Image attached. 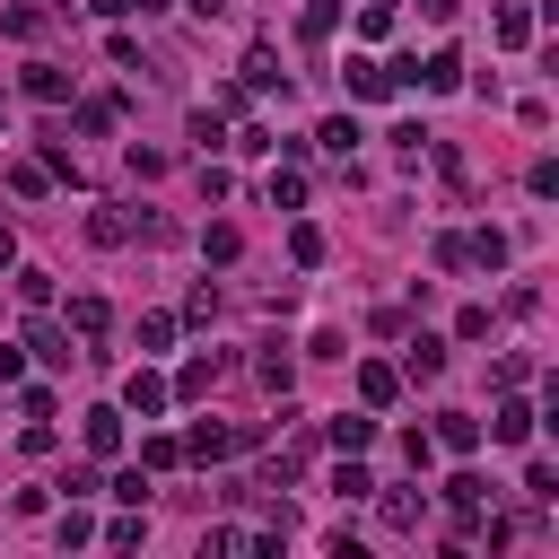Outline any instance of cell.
<instances>
[{
    "mask_svg": "<svg viewBox=\"0 0 559 559\" xmlns=\"http://www.w3.org/2000/svg\"><path fill=\"white\" fill-rule=\"evenodd\" d=\"M166 402H175V384H166V376H148V367H131V376H122V419H157Z\"/></svg>",
    "mask_w": 559,
    "mask_h": 559,
    "instance_id": "1",
    "label": "cell"
},
{
    "mask_svg": "<svg viewBox=\"0 0 559 559\" xmlns=\"http://www.w3.org/2000/svg\"><path fill=\"white\" fill-rule=\"evenodd\" d=\"M236 445H253V428H210V419H201V428L183 437V454H192V463H227Z\"/></svg>",
    "mask_w": 559,
    "mask_h": 559,
    "instance_id": "2",
    "label": "cell"
},
{
    "mask_svg": "<svg viewBox=\"0 0 559 559\" xmlns=\"http://www.w3.org/2000/svg\"><path fill=\"white\" fill-rule=\"evenodd\" d=\"M376 515H384V533H419V515H428V489H384V498H376Z\"/></svg>",
    "mask_w": 559,
    "mask_h": 559,
    "instance_id": "3",
    "label": "cell"
},
{
    "mask_svg": "<svg viewBox=\"0 0 559 559\" xmlns=\"http://www.w3.org/2000/svg\"><path fill=\"white\" fill-rule=\"evenodd\" d=\"M411 87H428V96H454V87H463V61H454V52H428V61H411Z\"/></svg>",
    "mask_w": 559,
    "mask_h": 559,
    "instance_id": "4",
    "label": "cell"
},
{
    "mask_svg": "<svg viewBox=\"0 0 559 559\" xmlns=\"http://www.w3.org/2000/svg\"><path fill=\"white\" fill-rule=\"evenodd\" d=\"M35 105H70V70H52V61H26V79H17Z\"/></svg>",
    "mask_w": 559,
    "mask_h": 559,
    "instance_id": "5",
    "label": "cell"
},
{
    "mask_svg": "<svg viewBox=\"0 0 559 559\" xmlns=\"http://www.w3.org/2000/svg\"><path fill=\"white\" fill-rule=\"evenodd\" d=\"M26 349H35L44 367H70V323H44V314H35V323H26Z\"/></svg>",
    "mask_w": 559,
    "mask_h": 559,
    "instance_id": "6",
    "label": "cell"
},
{
    "mask_svg": "<svg viewBox=\"0 0 559 559\" xmlns=\"http://www.w3.org/2000/svg\"><path fill=\"white\" fill-rule=\"evenodd\" d=\"M393 393H402V367H384V358H367V367H358V402H367V411H384Z\"/></svg>",
    "mask_w": 559,
    "mask_h": 559,
    "instance_id": "7",
    "label": "cell"
},
{
    "mask_svg": "<svg viewBox=\"0 0 559 559\" xmlns=\"http://www.w3.org/2000/svg\"><path fill=\"white\" fill-rule=\"evenodd\" d=\"M323 437H332V454H367V445H376V419H367V411H341Z\"/></svg>",
    "mask_w": 559,
    "mask_h": 559,
    "instance_id": "8",
    "label": "cell"
},
{
    "mask_svg": "<svg viewBox=\"0 0 559 559\" xmlns=\"http://www.w3.org/2000/svg\"><path fill=\"white\" fill-rule=\"evenodd\" d=\"M489 35H498L507 52H515V44H533V9H524V0H498V17H489Z\"/></svg>",
    "mask_w": 559,
    "mask_h": 559,
    "instance_id": "9",
    "label": "cell"
},
{
    "mask_svg": "<svg viewBox=\"0 0 559 559\" xmlns=\"http://www.w3.org/2000/svg\"><path fill=\"white\" fill-rule=\"evenodd\" d=\"M87 236H96V245H131V210H122V201H96V210H87Z\"/></svg>",
    "mask_w": 559,
    "mask_h": 559,
    "instance_id": "10",
    "label": "cell"
},
{
    "mask_svg": "<svg viewBox=\"0 0 559 559\" xmlns=\"http://www.w3.org/2000/svg\"><path fill=\"white\" fill-rule=\"evenodd\" d=\"M437 367H445V341H437V332H419V341L402 349V376H411V384H428Z\"/></svg>",
    "mask_w": 559,
    "mask_h": 559,
    "instance_id": "11",
    "label": "cell"
},
{
    "mask_svg": "<svg viewBox=\"0 0 559 559\" xmlns=\"http://www.w3.org/2000/svg\"><path fill=\"white\" fill-rule=\"evenodd\" d=\"M218 376H227V358H218V349H201V358H192V367L175 376V393H183V402H201V393H210Z\"/></svg>",
    "mask_w": 559,
    "mask_h": 559,
    "instance_id": "12",
    "label": "cell"
},
{
    "mask_svg": "<svg viewBox=\"0 0 559 559\" xmlns=\"http://www.w3.org/2000/svg\"><path fill=\"white\" fill-rule=\"evenodd\" d=\"M437 445H445V454H472V445H480V419H472V411H437Z\"/></svg>",
    "mask_w": 559,
    "mask_h": 559,
    "instance_id": "13",
    "label": "cell"
},
{
    "mask_svg": "<svg viewBox=\"0 0 559 559\" xmlns=\"http://www.w3.org/2000/svg\"><path fill=\"white\" fill-rule=\"evenodd\" d=\"M332 26H341V0H306V9H297V35H306V44H332Z\"/></svg>",
    "mask_w": 559,
    "mask_h": 559,
    "instance_id": "14",
    "label": "cell"
},
{
    "mask_svg": "<svg viewBox=\"0 0 559 559\" xmlns=\"http://www.w3.org/2000/svg\"><path fill=\"white\" fill-rule=\"evenodd\" d=\"M105 323H114L105 297H70V332H79V341H105Z\"/></svg>",
    "mask_w": 559,
    "mask_h": 559,
    "instance_id": "15",
    "label": "cell"
},
{
    "mask_svg": "<svg viewBox=\"0 0 559 559\" xmlns=\"http://www.w3.org/2000/svg\"><path fill=\"white\" fill-rule=\"evenodd\" d=\"M489 437H498V445H524V437H533V402H498Z\"/></svg>",
    "mask_w": 559,
    "mask_h": 559,
    "instance_id": "16",
    "label": "cell"
},
{
    "mask_svg": "<svg viewBox=\"0 0 559 559\" xmlns=\"http://www.w3.org/2000/svg\"><path fill=\"white\" fill-rule=\"evenodd\" d=\"M341 79H349V96H393V70L384 61H349Z\"/></svg>",
    "mask_w": 559,
    "mask_h": 559,
    "instance_id": "17",
    "label": "cell"
},
{
    "mask_svg": "<svg viewBox=\"0 0 559 559\" xmlns=\"http://www.w3.org/2000/svg\"><path fill=\"white\" fill-rule=\"evenodd\" d=\"M9 192H17V201H44V192H52V166H44V157L9 166Z\"/></svg>",
    "mask_w": 559,
    "mask_h": 559,
    "instance_id": "18",
    "label": "cell"
},
{
    "mask_svg": "<svg viewBox=\"0 0 559 559\" xmlns=\"http://www.w3.org/2000/svg\"><path fill=\"white\" fill-rule=\"evenodd\" d=\"M87 454H122V411H87Z\"/></svg>",
    "mask_w": 559,
    "mask_h": 559,
    "instance_id": "19",
    "label": "cell"
},
{
    "mask_svg": "<svg viewBox=\"0 0 559 559\" xmlns=\"http://www.w3.org/2000/svg\"><path fill=\"white\" fill-rule=\"evenodd\" d=\"M245 87H280V52H271V44L245 52Z\"/></svg>",
    "mask_w": 559,
    "mask_h": 559,
    "instance_id": "20",
    "label": "cell"
},
{
    "mask_svg": "<svg viewBox=\"0 0 559 559\" xmlns=\"http://www.w3.org/2000/svg\"><path fill=\"white\" fill-rule=\"evenodd\" d=\"M297 201H306V175H297V157H288V166L271 175V210H297Z\"/></svg>",
    "mask_w": 559,
    "mask_h": 559,
    "instance_id": "21",
    "label": "cell"
},
{
    "mask_svg": "<svg viewBox=\"0 0 559 559\" xmlns=\"http://www.w3.org/2000/svg\"><path fill=\"white\" fill-rule=\"evenodd\" d=\"M140 463H148V472H175V463H183V437H140Z\"/></svg>",
    "mask_w": 559,
    "mask_h": 559,
    "instance_id": "22",
    "label": "cell"
},
{
    "mask_svg": "<svg viewBox=\"0 0 559 559\" xmlns=\"http://www.w3.org/2000/svg\"><path fill=\"white\" fill-rule=\"evenodd\" d=\"M114 114H122V105H114V96H87V105H79V131H87V140H96V131H114Z\"/></svg>",
    "mask_w": 559,
    "mask_h": 559,
    "instance_id": "23",
    "label": "cell"
},
{
    "mask_svg": "<svg viewBox=\"0 0 559 559\" xmlns=\"http://www.w3.org/2000/svg\"><path fill=\"white\" fill-rule=\"evenodd\" d=\"M314 140H323V148H332V157H349V148H358V122H349V114H332V122H323V131H314Z\"/></svg>",
    "mask_w": 559,
    "mask_h": 559,
    "instance_id": "24",
    "label": "cell"
},
{
    "mask_svg": "<svg viewBox=\"0 0 559 559\" xmlns=\"http://www.w3.org/2000/svg\"><path fill=\"white\" fill-rule=\"evenodd\" d=\"M498 262H507V236L480 227V236H472V271H498Z\"/></svg>",
    "mask_w": 559,
    "mask_h": 559,
    "instance_id": "25",
    "label": "cell"
},
{
    "mask_svg": "<svg viewBox=\"0 0 559 559\" xmlns=\"http://www.w3.org/2000/svg\"><path fill=\"white\" fill-rule=\"evenodd\" d=\"M437 271H472V236H437Z\"/></svg>",
    "mask_w": 559,
    "mask_h": 559,
    "instance_id": "26",
    "label": "cell"
},
{
    "mask_svg": "<svg viewBox=\"0 0 559 559\" xmlns=\"http://www.w3.org/2000/svg\"><path fill=\"white\" fill-rule=\"evenodd\" d=\"M288 376H297V358H288V349H262V384H271V393H288Z\"/></svg>",
    "mask_w": 559,
    "mask_h": 559,
    "instance_id": "27",
    "label": "cell"
},
{
    "mask_svg": "<svg viewBox=\"0 0 559 559\" xmlns=\"http://www.w3.org/2000/svg\"><path fill=\"white\" fill-rule=\"evenodd\" d=\"M332 489H341V498H367V489H376V480H367V472H358V454H341V472H332Z\"/></svg>",
    "mask_w": 559,
    "mask_h": 559,
    "instance_id": "28",
    "label": "cell"
},
{
    "mask_svg": "<svg viewBox=\"0 0 559 559\" xmlns=\"http://www.w3.org/2000/svg\"><path fill=\"white\" fill-rule=\"evenodd\" d=\"M201 253L210 262H236V227H201Z\"/></svg>",
    "mask_w": 559,
    "mask_h": 559,
    "instance_id": "29",
    "label": "cell"
},
{
    "mask_svg": "<svg viewBox=\"0 0 559 559\" xmlns=\"http://www.w3.org/2000/svg\"><path fill=\"white\" fill-rule=\"evenodd\" d=\"M17 297L26 306H52V271H17Z\"/></svg>",
    "mask_w": 559,
    "mask_h": 559,
    "instance_id": "30",
    "label": "cell"
},
{
    "mask_svg": "<svg viewBox=\"0 0 559 559\" xmlns=\"http://www.w3.org/2000/svg\"><path fill=\"white\" fill-rule=\"evenodd\" d=\"M524 489H533V498L550 507V498H559V472H550V463H524Z\"/></svg>",
    "mask_w": 559,
    "mask_h": 559,
    "instance_id": "31",
    "label": "cell"
},
{
    "mask_svg": "<svg viewBox=\"0 0 559 559\" xmlns=\"http://www.w3.org/2000/svg\"><path fill=\"white\" fill-rule=\"evenodd\" d=\"M419 17H428V26H445V17H454V0H419Z\"/></svg>",
    "mask_w": 559,
    "mask_h": 559,
    "instance_id": "32",
    "label": "cell"
},
{
    "mask_svg": "<svg viewBox=\"0 0 559 559\" xmlns=\"http://www.w3.org/2000/svg\"><path fill=\"white\" fill-rule=\"evenodd\" d=\"M0 271H17V236L9 227H0Z\"/></svg>",
    "mask_w": 559,
    "mask_h": 559,
    "instance_id": "33",
    "label": "cell"
},
{
    "mask_svg": "<svg viewBox=\"0 0 559 559\" xmlns=\"http://www.w3.org/2000/svg\"><path fill=\"white\" fill-rule=\"evenodd\" d=\"M218 9H227V0H192V17H218Z\"/></svg>",
    "mask_w": 559,
    "mask_h": 559,
    "instance_id": "34",
    "label": "cell"
},
{
    "mask_svg": "<svg viewBox=\"0 0 559 559\" xmlns=\"http://www.w3.org/2000/svg\"><path fill=\"white\" fill-rule=\"evenodd\" d=\"M0 122H9V96H0Z\"/></svg>",
    "mask_w": 559,
    "mask_h": 559,
    "instance_id": "35",
    "label": "cell"
}]
</instances>
